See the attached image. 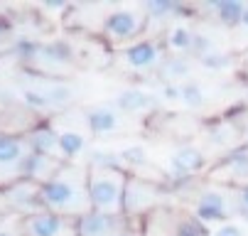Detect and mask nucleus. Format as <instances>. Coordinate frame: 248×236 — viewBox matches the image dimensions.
I'll list each match as a JSON object with an SVG mask.
<instances>
[{
  "label": "nucleus",
  "mask_w": 248,
  "mask_h": 236,
  "mask_svg": "<svg viewBox=\"0 0 248 236\" xmlns=\"http://www.w3.org/2000/svg\"><path fill=\"white\" fill-rule=\"evenodd\" d=\"M192 40H194V35H192L185 25L172 27V30H170V37H167L170 47L177 49V52H189V49H192Z\"/></svg>",
  "instance_id": "393cba45"
},
{
  "label": "nucleus",
  "mask_w": 248,
  "mask_h": 236,
  "mask_svg": "<svg viewBox=\"0 0 248 236\" xmlns=\"http://www.w3.org/2000/svg\"><path fill=\"white\" fill-rule=\"evenodd\" d=\"M128 173L123 167H89L91 209L111 217H123V192Z\"/></svg>",
  "instance_id": "f03ea898"
},
{
  "label": "nucleus",
  "mask_w": 248,
  "mask_h": 236,
  "mask_svg": "<svg viewBox=\"0 0 248 236\" xmlns=\"http://www.w3.org/2000/svg\"><path fill=\"white\" fill-rule=\"evenodd\" d=\"M202 66H206V69H226V66H229V57L224 54V52H209V54H204L202 57Z\"/></svg>",
  "instance_id": "bb28decb"
},
{
  "label": "nucleus",
  "mask_w": 248,
  "mask_h": 236,
  "mask_svg": "<svg viewBox=\"0 0 248 236\" xmlns=\"http://www.w3.org/2000/svg\"><path fill=\"white\" fill-rule=\"evenodd\" d=\"M246 30H248V8H246V13H243V22H241Z\"/></svg>",
  "instance_id": "72a5a7b5"
},
{
  "label": "nucleus",
  "mask_w": 248,
  "mask_h": 236,
  "mask_svg": "<svg viewBox=\"0 0 248 236\" xmlns=\"http://www.w3.org/2000/svg\"><path fill=\"white\" fill-rule=\"evenodd\" d=\"M8 30H10V25H8V22H3V20H0V37H3V35H5Z\"/></svg>",
  "instance_id": "473e14b6"
},
{
  "label": "nucleus",
  "mask_w": 248,
  "mask_h": 236,
  "mask_svg": "<svg viewBox=\"0 0 248 236\" xmlns=\"http://www.w3.org/2000/svg\"><path fill=\"white\" fill-rule=\"evenodd\" d=\"M206 165V157H204V153L199 150V148H194V145H185V148H180L172 157H170V170H172V175L174 177H189V175H194V173H199L202 167Z\"/></svg>",
  "instance_id": "f8f14e48"
},
{
  "label": "nucleus",
  "mask_w": 248,
  "mask_h": 236,
  "mask_svg": "<svg viewBox=\"0 0 248 236\" xmlns=\"http://www.w3.org/2000/svg\"><path fill=\"white\" fill-rule=\"evenodd\" d=\"M0 236H13L10 231H0Z\"/></svg>",
  "instance_id": "c9c22d12"
},
{
  "label": "nucleus",
  "mask_w": 248,
  "mask_h": 236,
  "mask_svg": "<svg viewBox=\"0 0 248 236\" xmlns=\"http://www.w3.org/2000/svg\"><path fill=\"white\" fill-rule=\"evenodd\" d=\"M42 205L45 212L66 217V219H81L91 212V197H89V165L64 162L62 170L42 185Z\"/></svg>",
  "instance_id": "f257e3e1"
},
{
  "label": "nucleus",
  "mask_w": 248,
  "mask_h": 236,
  "mask_svg": "<svg viewBox=\"0 0 248 236\" xmlns=\"http://www.w3.org/2000/svg\"><path fill=\"white\" fill-rule=\"evenodd\" d=\"M5 205L25 217H32V214H40L45 212V205H42V185L32 182V180H13L8 187H5Z\"/></svg>",
  "instance_id": "20e7f679"
},
{
  "label": "nucleus",
  "mask_w": 248,
  "mask_h": 236,
  "mask_svg": "<svg viewBox=\"0 0 248 236\" xmlns=\"http://www.w3.org/2000/svg\"><path fill=\"white\" fill-rule=\"evenodd\" d=\"M189 52H192V54H197V57L202 59L204 54L214 52V47H211L209 37H204V35H194V40H192V49H189Z\"/></svg>",
  "instance_id": "cd10ccee"
},
{
  "label": "nucleus",
  "mask_w": 248,
  "mask_h": 236,
  "mask_svg": "<svg viewBox=\"0 0 248 236\" xmlns=\"http://www.w3.org/2000/svg\"><path fill=\"white\" fill-rule=\"evenodd\" d=\"M86 123L93 136H111L121 128V116L111 106H93L86 111Z\"/></svg>",
  "instance_id": "2eb2a0df"
},
{
  "label": "nucleus",
  "mask_w": 248,
  "mask_h": 236,
  "mask_svg": "<svg viewBox=\"0 0 248 236\" xmlns=\"http://www.w3.org/2000/svg\"><path fill=\"white\" fill-rule=\"evenodd\" d=\"M157 57H160V49L150 40H138L130 47H125V52H123V59H125V64L130 66L133 72L153 69V66L157 64Z\"/></svg>",
  "instance_id": "9b49d317"
},
{
  "label": "nucleus",
  "mask_w": 248,
  "mask_h": 236,
  "mask_svg": "<svg viewBox=\"0 0 248 236\" xmlns=\"http://www.w3.org/2000/svg\"><path fill=\"white\" fill-rule=\"evenodd\" d=\"M217 236H243V231H241V226H236V224H224V226H219Z\"/></svg>",
  "instance_id": "c756f323"
},
{
  "label": "nucleus",
  "mask_w": 248,
  "mask_h": 236,
  "mask_svg": "<svg viewBox=\"0 0 248 236\" xmlns=\"http://www.w3.org/2000/svg\"><path fill=\"white\" fill-rule=\"evenodd\" d=\"M27 153L30 148L22 136L0 133V170H15V177H17V167Z\"/></svg>",
  "instance_id": "ddd939ff"
},
{
  "label": "nucleus",
  "mask_w": 248,
  "mask_h": 236,
  "mask_svg": "<svg viewBox=\"0 0 248 236\" xmlns=\"http://www.w3.org/2000/svg\"><path fill=\"white\" fill-rule=\"evenodd\" d=\"M140 30H143V20L133 10H113L103 20V32L113 42H128V40L138 37Z\"/></svg>",
  "instance_id": "0eeeda50"
},
{
  "label": "nucleus",
  "mask_w": 248,
  "mask_h": 236,
  "mask_svg": "<svg viewBox=\"0 0 248 236\" xmlns=\"http://www.w3.org/2000/svg\"><path fill=\"white\" fill-rule=\"evenodd\" d=\"M64 167L62 160H54V157H47V155H37V153H27L17 167V180H32L37 185H45L49 182L59 170Z\"/></svg>",
  "instance_id": "423d86ee"
},
{
  "label": "nucleus",
  "mask_w": 248,
  "mask_h": 236,
  "mask_svg": "<svg viewBox=\"0 0 248 236\" xmlns=\"http://www.w3.org/2000/svg\"><path fill=\"white\" fill-rule=\"evenodd\" d=\"M125 226V217H111L101 212H89L81 219H77V234L79 236H116Z\"/></svg>",
  "instance_id": "1a4fd4ad"
},
{
  "label": "nucleus",
  "mask_w": 248,
  "mask_h": 236,
  "mask_svg": "<svg viewBox=\"0 0 248 236\" xmlns=\"http://www.w3.org/2000/svg\"><path fill=\"white\" fill-rule=\"evenodd\" d=\"M118 160H121L123 170H128V167L143 170V167H148V150L143 145H128L118 153Z\"/></svg>",
  "instance_id": "4be33fe9"
},
{
  "label": "nucleus",
  "mask_w": 248,
  "mask_h": 236,
  "mask_svg": "<svg viewBox=\"0 0 248 236\" xmlns=\"http://www.w3.org/2000/svg\"><path fill=\"white\" fill-rule=\"evenodd\" d=\"M145 13L155 20H165L170 15L185 13V8L180 3H174V0H150V3H145Z\"/></svg>",
  "instance_id": "5701e85b"
},
{
  "label": "nucleus",
  "mask_w": 248,
  "mask_h": 236,
  "mask_svg": "<svg viewBox=\"0 0 248 236\" xmlns=\"http://www.w3.org/2000/svg\"><path fill=\"white\" fill-rule=\"evenodd\" d=\"M59 148H62V157H79L86 150V138L79 130H62Z\"/></svg>",
  "instance_id": "aec40b11"
},
{
  "label": "nucleus",
  "mask_w": 248,
  "mask_h": 236,
  "mask_svg": "<svg viewBox=\"0 0 248 236\" xmlns=\"http://www.w3.org/2000/svg\"><path fill=\"white\" fill-rule=\"evenodd\" d=\"M25 141H27L30 153L47 155V157H54V160H62V162H64L62 148H59V133H57L52 126L37 123V126H34L27 136H25Z\"/></svg>",
  "instance_id": "9d476101"
},
{
  "label": "nucleus",
  "mask_w": 248,
  "mask_h": 236,
  "mask_svg": "<svg viewBox=\"0 0 248 236\" xmlns=\"http://www.w3.org/2000/svg\"><path fill=\"white\" fill-rule=\"evenodd\" d=\"M25 236H79L77 234V219H66L52 212H40L25 217L20 224Z\"/></svg>",
  "instance_id": "39448f33"
},
{
  "label": "nucleus",
  "mask_w": 248,
  "mask_h": 236,
  "mask_svg": "<svg viewBox=\"0 0 248 236\" xmlns=\"http://www.w3.org/2000/svg\"><path fill=\"white\" fill-rule=\"evenodd\" d=\"M209 10H214L224 25L236 27V25H241V22H243L246 5H243V3H238V0H211V3H209Z\"/></svg>",
  "instance_id": "a211bd4d"
},
{
  "label": "nucleus",
  "mask_w": 248,
  "mask_h": 236,
  "mask_svg": "<svg viewBox=\"0 0 248 236\" xmlns=\"http://www.w3.org/2000/svg\"><path fill=\"white\" fill-rule=\"evenodd\" d=\"M160 72L165 77V84H185V77L189 74V64L180 57H170L162 62Z\"/></svg>",
  "instance_id": "412c9836"
},
{
  "label": "nucleus",
  "mask_w": 248,
  "mask_h": 236,
  "mask_svg": "<svg viewBox=\"0 0 248 236\" xmlns=\"http://www.w3.org/2000/svg\"><path fill=\"white\" fill-rule=\"evenodd\" d=\"M226 197L217 189H204L194 207V217L199 221H221L226 219Z\"/></svg>",
  "instance_id": "4468645a"
},
{
  "label": "nucleus",
  "mask_w": 248,
  "mask_h": 236,
  "mask_svg": "<svg viewBox=\"0 0 248 236\" xmlns=\"http://www.w3.org/2000/svg\"><path fill=\"white\" fill-rule=\"evenodd\" d=\"M180 101H182L185 106H189V109L202 106V104H204V91H202V86H199L197 81H185V84H180Z\"/></svg>",
  "instance_id": "a878e982"
},
{
  "label": "nucleus",
  "mask_w": 248,
  "mask_h": 236,
  "mask_svg": "<svg viewBox=\"0 0 248 236\" xmlns=\"http://www.w3.org/2000/svg\"><path fill=\"white\" fill-rule=\"evenodd\" d=\"M241 205L248 209V187H243V189H241Z\"/></svg>",
  "instance_id": "2f4dec72"
},
{
  "label": "nucleus",
  "mask_w": 248,
  "mask_h": 236,
  "mask_svg": "<svg viewBox=\"0 0 248 236\" xmlns=\"http://www.w3.org/2000/svg\"><path fill=\"white\" fill-rule=\"evenodd\" d=\"M74 62V49L69 42L64 40H52V42H40V49H37V57H34L32 64H40L42 69L54 77V69H64Z\"/></svg>",
  "instance_id": "6e6552de"
},
{
  "label": "nucleus",
  "mask_w": 248,
  "mask_h": 236,
  "mask_svg": "<svg viewBox=\"0 0 248 236\" xmlns=\"http://www.w3.org/2000/svg\"><path fill=\"white\" fill-rule=\"evenodd\" d=\"M162 96L167 101H180V84H165L162 86Z\"/></svg>",
  "instance_id": "c85d7f7f"
},
{
  "label": "nucleus",
  "mask_w": 248,
  "mask_h": 236,
  "mask_svg": "<svg viewBox=\"0 0 248 236\" xmlns=\"http://www.w3.org/2000/svg\"><path fill=\"white\" fill-rule=\"evenodd\" d=\"M172 236H206V226L204 221H199L197 217H180L172 229Z\"/></svg>",
  "instance_id": "b1692460"
},
{
  "label": "nucleus",
  "mask_w": 248,
  "mask_h": 236,
  "mask_svg": "<svg viewBox=\"0 0 248 236\" xmlns=\"http://www.w3.org/2000/svg\"><path fill=\"white\" fill-rule=\"evenodd\" d=\"M45 8L47 10H66V3H64V0H47Z\"/></svg>",
  "instance_id": "7c9ffc66"
},
{
  "label": "nucleus",
  "mask_w": 248,
  "mask_h": 236,
  "mask_svg": "<svg viewBox=\"0 0 248 236\" xmlns=\"http://www.w3.org/2000/svg\"><path fill=\"white\" fill-rule=\"evenodd\" d=\"M162 199V187L155 180L128 175L123 192V217H143L153 212Z\"/></svg>",
  "instance_id": "7ed1b4c3"
},
{
  "label": "nucleus",
  "mask_w": 248,
  "mask_h": 236,
  "mask_svg": "<svg viewBox=\"0 0 248 236\" xmlns=\"http://www.w3.org/2000/svg\"><path fill=\"white\" fill-rule=\"evenodd\" d=\"M116 236H138V234H130V231H121V234H116Z\"/></svg>",
  "instance_id": "f704fd0d"
},
{
  "label": "nucleus",
  "mask_w": 248,
  "mask_h": 236,
  "mask_svg": "<svg viewBox=\"0 0 248 236\" xmlns=\"http://www.w3.org/2000/svg\"><path fill=\"white\" fill-rule=\"evenodd\" d=\"M20 104L30 111V113H49L54 111V106L49 104V98L37 89V86H25L20 91Z\"/></svg>",
  "instance_id": "6ab92c4d"
},
{
  "label": "nucleus",
  "mask_w": 248,
  "mask_h": 236,
  "mask_svg": "<svg viewBox=\"0 0 248 236\" xmlns=\"http://www.w3.org/2000/svg\"><path fill=\"white\" fill-rule=\"evenodd\" d=\"M37 86L47 98H49V104L54 106V111H59V109H66L72 101L77 98V89L72 86V84H64V81H54V79H40Z\"/></svg>",
  "instance_id": "dca6fc26"
},
{
  "label": "nucleus",
  "mask_w": 248,
  "mask_h": 236,
  "mask_svg": "<svg viewBox=\"0 0 248 236\" xmlns=\"http://www.w3.org/2000/svg\"><path fill=\"white\" fill-rule=\"evenodd\" d=\"M153 104H155V98L143 89H123L116 96V106L123 113H143V111L153 109Z\"/></svg>",
  "instance_id": "f3484780"
}]
</instances>
